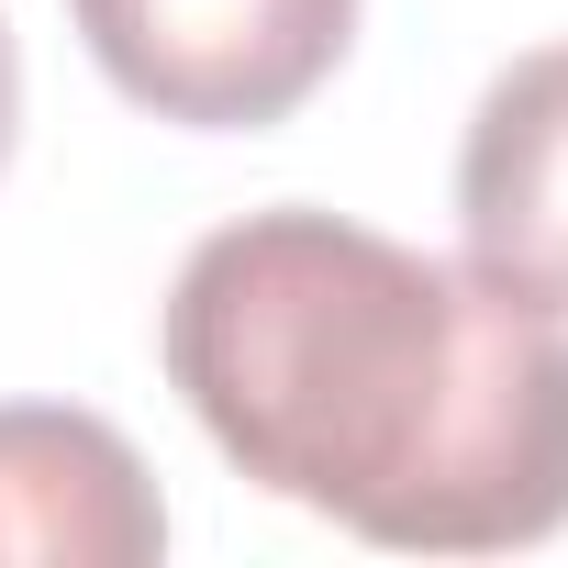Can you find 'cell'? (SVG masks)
<instances>
[{
    "label": "cell",
    "instance_id": "cell-5",
    "mask_svg": "<svg viewBox=\"0 0 568 568\" xmlns=\"http://www.w3.org/2000/svg\"><path fill=\"white\" fill-rule=\"evenodd\" d=\"M12 134H23V45H12V12H0V168H12Z\"/></svg>",
    "mask_w": 568,
    "mask_h": 568
},
{
    "label": "cell",
    "instance_id": "cell-3",
    "mask_svg": "<svg viewBox=\"0 0 568 568\" xmlns=\"http://www.w3.org/2000/svg\"><path fill=\"white\" fill-rule=\"evenodd\" d=\"M457 234L479 278L568 313V34L479 90L457 145Z\"/></svg>",
    "mask_w": 568,
    "mask_h": 568
},
{
    "label": "cell",
    "instance_id": "cell-4",
    "mask_svg": "<svg viewBox=\"0 0 568 568\" xmlns=\"http://www.w3.org/2000/svg\"><path fill=\"white\" fill-rule=\"evenodd\" d=\"M168 546V501L145 457L101 413L0 402V557L34 568H145Z\"/></svg>",
    "mask_w": 568,
    "mask_h": 568
},
{
    "label": "cell",
    "instance_id": "cell-2",
    "mask_svg": "<svg viewBox=\"0 0 568 568\" xmlns=\"http://www.w3.org/2000/svg\"><path fill=\"white\" fill-rule=\"evenodd\" d=\"M68 23L134 112L256 134L335 79L357 0H68Z\"/></svg>",
    "mask_w": 568,
    "mask_h": 568
},
{
    "label": "cell",
    "instance_id": "cell-1",
    "mask_svg": "<svg viewBox=\"0 0 568 568\" xmlns=\"http://www.w3.org/2000/svg\"><path fill=\"white\" fill-rule=\"evenodd\" d=\"M156 357L278 501L402 557L568 524V313L346 212H245L179 256Z\"/></svg>",
    "mask_w": 568,
    "mask_h": 568
}]
</instances>
